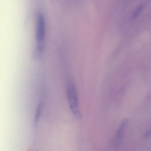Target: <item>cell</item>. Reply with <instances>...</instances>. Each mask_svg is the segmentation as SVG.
<instances>
[{
  "instance_id": "obj_1",
  "label": "cell",
  "mask_w": 151,
  "mask_h": 151,
  "mask_svg": "<svg viewBox=\"0 0 151 151\" xmlns=\"http://www.w3.org/2000/svg\"><path fill=\"white\" fill-rule=\"evenodd\" d=\"M46 25L45 19L42 14L38 15L36 30V45L35 56L37 59L42 57L45 48Z\"/></svg>"
},
{
  "instance_id": "obj_2",
  "label": "cell",
  "mask_w": 151,
  "mask_h": 151,
  "mask_svg": "<svg viewBox=\"0 0 151 151\" xmlns=\"http://www.w3.org/2000/svg\"><path fill=\"white\" fill-rule=\"evenodd\" d=\"M66 93L70 111L76 118L80 119L81 113L77 91L76 85L72 81L68 82L66 87Z\"/></svg>"
},
{
  "instance_id": "obj_3",
  "label": "cell",
  "mask_w": 151,
  "mask_h": 151,
  "mask_svg": "<svg viewBox=\"0 0 151 151\" xmlns=\"http://www.w3.org/2000/svg\"><path fill=\"white\" fill-rule=\"evenodd\" d=\"M127 124L128 121L127 120L123 121L116 131L114 141V147L115 149L118 148L121 145Z\"/></svg>"
},
{
  "instance_id": "obj_4",
  "label": "cell",
  "mask_w": 151,
  "mask_h": 151,
  "mask_svg": "<svg viewBox=\"0 0 151 151\" xmlns=\"http://www.w3.org/2000/svg\"><path fill=\"white\" fill-rule=\"evenodd\" d=\"M43 109V103L40 102V103H39L37 107L36 113H35V117H34V126L35 127H37L38 125L39 122L41 114H42Z\"/></svg>"
},
{
  "instance_id": "obj_5",
  "label": "cell",
  "mask_w": 151,
  "mask_h": 151,
  "mask_svg": "<svg viewBox=\"0 0 151 151\" xmlns=\"http://www.w3.org/2000/svg\"><path fill=\"white\" fill-rule=\"evenodd\" d=\"M144 8V4H141L139 5L132 13V19H135L136 17H137L139 15V14L142 12Z\"/></svg>"
}]
</instances>
